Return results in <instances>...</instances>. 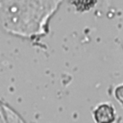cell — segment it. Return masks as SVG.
Returning <instances> with one entry per match:
<instances>
[{
	"label": "cell",
	"mask_w": 123,
	"mask_h": 123,
	"mask_svg": "<svg viewBox=\"0 0 123 123\" xmlns=\"http://www.w3.org/2000/svg\"><path fill=\"white\" fill-rule=\"evenodd\" d=\"M32 0H0V23L7 32L26 35L31 32Z\"/></svg>",
	"instance_id": "obj_1"
},
{
	"label": "cell",
	"mask_w": 123,
	"mask_h": 123,
	"mask_svg": "<svg viewBox=\"0 0 123 123\" xmlns=\"http://www.w3.org/2000/svg\"><path fill=\"white\" fill-rule=\"evenodd\" d=\"M94 119L97 123H113L115 120V111L110 104H101L93 111Z\"/></svg>",
	"instance_id": "obj_2"
},
{
	"label": "cell",
	"mask_w": 123,
	"mask_h": 123,
	"mask_svg": "<svg viewBox=\"0 0 123 123\" xmlns=\"http://www.w3.org/2000/svg\"><path fill=\"white\" fill-rule=\"evenodd\" d=\"M115 96L117 100L123 105V86H119L115 89Z\"/></svg>",
	"instance_id": "obj_3"
}]
</instances>
